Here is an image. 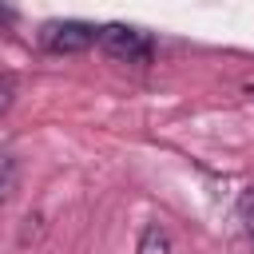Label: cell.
<instances>
[{
  "mask_svg": "<svg viewBox=\"0 0 254 254\" xmlns=\"http://www.w3.org/2000/svg\"><path fill=\"white\" fill-rule=\"evenodd\" d=\"M8 16H12V12H8V8H4V0H0V20H8Z\"/></svg>",
  "mask_w": 254,
  "mask_h": 254,
  "instance_id": "obj_7",
  "label": "cell"
},
{
  "mask_svg": "<svg viewBox=\"0 0 254 254\" xmlns=\"http://www.w3.org/2000/svg\"><path fill=\"white\" fill-rule=\"evenodd\" d=\"M99 44H103V52H107L111 60L139 64V67L151 64V56H155L151 36L139 32V28H131V24H107V28H99Z\"/></svg>",
  "mask_w": 254,
  "mask_h": 254,
  "instance_id": "obj_1",
  "label": "cell"
},
{
  "mask_svg": "<svg viewBox=\"0 0 254 254\" xmlns=\"http://www.w3.org/2000/svg\"><path fill=\"white\" fill-rule=\"evenodd\" d=\"M12 95H16V83H12V75H0V115L12 107Z\"/></svg>",
  "mask_w": 254,
  "mask_h": 254,
  "instance_id": "obj_6",
  "label": "cell"
},
{
  "mask_svg": "<svg viewBox=\"0 0 254 254\" xmlns=\"http://www.w3.org/2000/svg\"><path fill=\"white\" fill-rule=\"evenodd\" d=\"M135 254H171V234L159 226V222H151L143 234H139V250Z\"/></svg>",
  "mask_w": 254,
  "mask_h": 254,
  "instance_id": "obj_3",
  "label": "cell"
},
{
  "mask_svg": "<svg viewBox=\"0 0 254 254\" xmlns=\"http://www.w3.org/2000/svg\"><path fill=\"white\" fill-rule=\"evenodd\" d=\"M16 159L12 155H0V206L12 198V190H16Z\"/></svg>",
  "mask_w": 254,
  "mask_h": 254,
  "instance_id": "obj_4",
  "label": "cell"
},
{
  "mask_svg": "<svg viewBox=\"0 0 254 254\" xmlns=\"http://www.w3.org/2000/svg\"><path fill=\"white\" fill-rule=\"evenodd\" d=\"M238 218H242L246 234H254V187L242 190V198H238Z\"/></svg>",
  "mask_w": 254,
  "mask_h": 254,
  "instance_id": "obj_5",
  "label": "cell"
},
{
  "mask_svg": "<svg viewBox=\"0 0 254 254\" xmlns=\"http://www.w3.org/2000/svg\"><path fill=\"white\" fill-rule=\"evenodd\" d=\"M99 40V28L87 24V20H48L40 28V44L56 56H75V52H87L91 44Z\"/></svg>",
  "mask_w": 254,
  "mask_h": 254,
  "instance_id": "obj_2",
  "label": "cell"
}]
</instances>
